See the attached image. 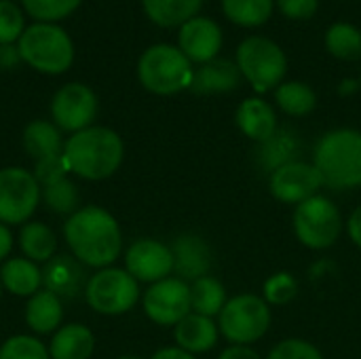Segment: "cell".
<instances>
[{
    "instance_id": "38",
    "label": "cell",
    "mask_w": 361,
    "mask_h": 359,
    "mask_svg": "<svg viewBox=\"0 0 361 359\" xmlns=\"http://www.w3.org/2000/svg\"><path fill=\"white\" fill-rule=\"evenodd\" d=\"M32 174H34L36 182H38L40 188H42V186H47V184H51V182H57V180H61V178H66L70 171H68V167H66V163H63V157H53V159L36 161Z\"/></svg>"
},
{
    "instance_id": "42",
    "label": "cell",
    "mask_w": 361,
    "mask_h": 359,
    "mask_svg": "<svg viewBox=\"0 0 361 359\" xmlns=\"http://www.w3.org/2000/svg\"><path fill=\"white\" fill-rule=\"evenodd\" d=\"M347 231H349V237H351V241L361 248V205L351 214V218H349V222H347Z\"/></svg>"
},
{
    "instance_id": "36",
    "label": "cell",
    "mask_w": 361,
    "mask_h": 359,
    "mask_svg": "<svg viewBox=\"0 0 361 359\" xmlns=\"http://www.w3.org/2000/svg\"><path fill=\"white\" fill-rule=\"evenodd\" d=\"M296 294H298V284L290 273H275L264 284L267 305H275V307L288 305L290 300H294Z\"/></svg>"
},
{
    "instance_id": "9",
    "label": "cell",
    "mask_w": 361,
    "mask_h": 359,
    "mask_svg": "<svg viewBox=\"0 0 361 359\" xmlns=\"http://www.w3.org/2000/svg\"><path fill=\"white\" fill-rule=\"evenodd\" d=\"M294 233L302 245L311 250H326L336 243L343 233V218L338 207L328 197H311L296 205Z\"/></svg>"
},
{
    "instance_id": "14",
    "label": "cell",
    "mask_w": 361,
    "mask_h": 359,
    "mask_svg": "<svg viewBox=\"0 0 361 359\" xmlns=\"http://www.w3.org/2000/svg\"><path fill=\"white\" fill-rule=\"evenodd\" d=\"M127 273L144 284H157L173 273L171 248L157 239H137L129 245L125 254Z\"/></svg>"
},
{
    "instance_id": "5",
    "label": "cell",
    "mask_w": 361,
    "mask_h": 359,
    "mask_svg": "<svg viewBox=\"0 0 361 359\" xmlns=\"http://www.w3.org/2000/svg\"><path fill=\"white\" fill-rule=\"evenodd\" d=\"M192 74L190 59L173 44H152L137 61V78L154 95H173L190 89Z\"/></svg>"
},
{
    "instance_id": "25",
    "label": "cell",
    "mask_w": 361,
    "mask_h": 359,
    "mask_svg": "<svg viewBox=\"0 0 361 359\" xmlns=\"http://www.w3.org/2000/svg\"><path fill=\"white\" fill-rule=\"evenodd\" d=\"M19 250L32 262H49L57 252V237L44 222H25L19 231Z\"/></svg>"
},
{
    "instance_id": "30",
    "label": "cell",
    "mask_w": 361,
    "mask_h": 359,
    "mask_svg": "<svg viewBox=\"0 0 361 359\" xmlns=\"http://www.w3.org/2000/svg\"><path fill=\"white\" fill-rule=\"evenodd\" d=\"M275 99H277V106L290 116H305L317 104L315 91L309 85L298 83V80L279 85L275 91Z\"/></svg>"
},
{
    "instance_id": "34",
    "label": "cell",
    "mask_w": 361,
    "mask_h": 359,
    "mask_svg": "<svg viewBox=\"0 0 361 359\" xmlns=\"http://www.w3.org/2000/svg\"><path fill=\"white\" fill-rule=\"evenodd\" d=\"M0 359H51L42 341L30 334H17L0 345Z\"/></svg>"
},
{
    "instance_id": "31",
    "label": "cell",
    "mask_w": 361,
    "mask_h": 359,
    "mask_svg": "<svg viewBox=\"0 0 361 359\" xmlns=\"http://www.w3.org/2000/svg\"><path fill=\"white\" fill-rule=\"evenodd\" d=\"M40 197L44 201V205L55 212V214H68L72 216L74 212L80 209V195L76 184L66 176L57 182H51L47 186L40 188Z\"/></svg>"
},
{
    "instance_id": "41",
    "label": "cell",
    "mask_w": 361,
    "mask_h": 359,
    "mask_svg": "<svg viewBox=\"0 0 361 359\" xmlns=\"http://www.w3.org/2000/svg\"><path fill=\"white\" fill-rule=\"evenodd\" d=\"M218 359H262L254 349L243 347V345H233L226 351H222V355Z\"/></svg>"
},
{
    "instance_id": "10",
    "label": "cell",
    "mask_w": 361,
    "mask_h": 359,
    "mask_svg": "<svg viewBox=\"0 0 361 359\" xmlns=\"http://www.w3.org/2000/svg\"><path fill=\"white\" fill-rule=\"evenodd\" d=\"M40 184L25 167L0 169V224L15 226L30 222L40 203Z\"/></svg>"
},
{
    "instance_id": "3",
    "label": "cell",
    "mask_w": 361,
    "mask_h": 359,
    "mask_svg": "<svg viewBox=\"0 0 361 359\" xmlns=\"http://www.w3.org/2000/svg\"><path fill=\"white\" fill-rule=\"evenodd\" d=\"M313 165L324 186L332 190L361 186V131L336 129L326 133L315 146Z\"/></svg>"
},
{
    "instance_id": "45",
    "label": "cell",
    "mask_w": 361,
    "mask_h": 359,
    "mask_svg": "<svg viewBox=\"0 0 361 359\" xmlns=\"http://www.w3.org/2000/svg\"><path fill=\"white\" fill-rule=\"evenodd\" d=\"M357 87H360V80H343L341 87H338V91H341V95H349V93H353Z\"/></svg>"
},
{
    "instance_id": "13",
    "label": "cell",
    "mask_w": 361,
    "mask_h": 359,
    "mask_svg": "<svg viewBox=\"0 0 361 359\" xmlns=\"http://www.w3.org/2000/svg\"><path fill=\"white\" fill-rule=\"evenodd\" d=\"M324 186L322 176L315 165L305 161H292L271 174L269 188L271 195L290 205H300L307 199L315 197L319 188Z\"/></svg>"
},
{
    "instance_id": "19",
    "label": "cell",
    "mask_w": 361,
    "mask_h": 359,
    "mask_svg": "<svg viewBox=\"0 0 361 359\" xmlns=\"http://www.w3.org/2000/svg\"><path fill=\"white\" fill-rule=\"evenodd\" d=\"M237 127L258 144L271 140L279 131L275 110L260 97H250L237 108Z\"/></svg>"
},
{
    "instance_id": "40",
    "label": "cell",
    "mask_w": 361,
    "mask_h": 359,
    "mask_svg": "<svg viewBox=\"0 0 361 359\" xmlns=\"http://www.w3.org/2000/svg\"><path fill=\"white\" fill-rule=\"evenodd\" d=\"M21 61L17 44H0V68L11 70Z\"/></svg>"
},
{
    "instance_id": "4",
    "label": "cell",
    "mask_w": 361,
    "mask_h": 359,
    "mask_svg": "<svg viewBox=\"0 0 361 359\" xmlns=\"http://www.w3.org/2000/svg\"><path fill=\"white\" fill-rule=\"evenodd\" d=\"M19 57L30 68L42 74H61L74 61V44L63 28L57 23H32L21 34Z\"/></svg>"
},
{
    "instance_id": "29",
    "label": "cell",
    "mask_w": 361,
    "mask_h": 359,
    "mask_svg": "<svg viewBox=\"0 0 361 359\" xmlns=\"http://www.w3.org/2000/svg\"><path fill=\"white\" fill-rule=\"evenodd\" d=\"M275 0H222L224 15L243 28L262 25L273 15Z\"/></svg>"
},
{
    "instance_id": "11",
    "label": "cell",
    "mask_w": 361,
    "mask_h": 359,
    "mask_svg": "<svg viewBox=\"0 0 361 359\" xmlns=\"http://www.w3.org/2000/svg\"><path fill=\"white\" fill-rule=\"evenodd\" d=\"M142 305L148 320L157 326H178L188 313H192L190 286L180 277L161 279L146 290Z\"/></svg>"
},
{
    "instance_id": "39",
    "label": "cell",
    "mask_w": 361,
    "mask_h": 359,
    "mask_svg": "<svg viewBox=\"0 0 361 359\" xmlns=\"http://www.w3.org/2000/svg\"><path fill=\"white\" fill-rule=\"evenodd\" d=\"M279 11L290 19H309L317 13V0H277Z\"/></svg>"
},
{
    "instance_id": "32",
    "label": "cell",
    "mask_w": 361,
    "mask_h": 359,
    "mask_svg": "<svg viewBox=\"0 0 361 359\" xmlns=\"http://www.w3.org/2000/svg\"><path fill=\"white\" fill-rule=\"evenodd\" d=\"M326 47L338 59H357L361 57V32L353 23H334L326 32Z\"/></svg>"
},
{
    "instance_id": "46",
    "label": "cell",
    "mask_w": 361,
    "mask_h": 359,
    "mask_svg": "<svg viewBox=\"0 0 361 359\" xmlns=\"http://www.w3.org/2000/svg\"><path fill=\"white\" fill-rule=\"evenodd\" d=\"M118 359H140V358H135V355H123V358H118Z\"/></svg>"
},
{
    "instance_id": "15",
    "label": "cell",
    "mask_w": 361,
    "mask_h": 359,
    "mask_svg": "<svg viewBox=\"0 0 361 359\" xmlns=\"http://www.w3.org/2000/svg\"><path fill=\"white\" fill-rule=\"evenodd\" d=\"M178 49L190 59V63H207L216 59L222 47V30L216 21L207 17H192L184 25H180Z\"/></svg>"
},
{
    "instance_id": "26",
    "label": "cell",
    "mask_w": 361,
    "mask_h": 359,
    "mask_svg": "<svg viewBox=\"0 0 361 359\" xmlns=\"http://www.w3.org/2000/svg\"><path fill=\"white\" fill-rule=\"evenodd\" d=\"M203 0H142V6L150 21L161 28L184 25L197 17Z\"/></svg>"
},
{
    "instance_id": "24",
    "label": "cell",
    "mask_w": 361,
    "mask_h": 359,
    "mask_svg": "<svg viewBox=\"0 0 361 359\" xmlns=\"http://www.w3.org/2000/svg\"><path fill=\"white\" fill-rule=\"evenodd\" d=\"M63 146L61 129L51 121H32L23 129V148L34 161L61 157Z\"/></svg>"
},
{
    "instance_id": "33",
    "label": "cell",
    "mask_w": 361,
    "mask_h": 359,
    "mask_svg": "<svg viewBox=\"0 0 361 359\" xmlns=\"http://www.w3.org/2000/svg\"><path fill=\"white\" fill-rule=\"evenodd\" d=\"M82 0H21L25 13L40 23H55L72 15Z\"/></svg>"
},
{
    "instance_id": "6",
    "label": "cell",
    "mask_w": 361,
    "mask_h": 359,
    "mask_svg": "<svg viewBox=\"0 0 361 359\" xmlns=\"http://www.w3.org/2000/svg\"><path fill=\"white\" fill-rule=\"evenodd\" d=\"M237 66L241 76L258 93L279 87L288 72L286 53L277 42L264 36H250L237 47Z\"/></svg>"
},
{
    "instance_id": "35",
    "label": "cell",
    "mask_w": 361,
    "mask_h": 359,
    "mask_svg": "<svg viewBox=\"0 0 361 359\" xmlns=\"http://www.w3.org/2000/svg\"><path fill=\"white\" fill-rule=\"evenodd\" d=\"M25 32V21L21 8L13 0H0V44L19 42Z\"/></svg>"
},
{
    "instance_id": "17",
    "label": "cell",
    "mask_w": 361,
    "mask_h": 359,
    "mask_svg": "<svg viewBox=\"0 0 361 359\" xmlns=\"http://www.w3.org/2000/svg\"><path fill=\"white\" fill-rule=\"evenodd\" d=\"M173 271L184 281L207 277L212 269V250L199 235H180L171 243Z\"/></svg>"
},
{
    "instance_id": "28",
    "label": "cell",
    "mask_w": 361,
    "mask_h": 359,
    "mask_svg": "<svg viewBox=\"0 0 361 359\" xmlns=\"http://www.w3.org/2000/svg\"><path fill=\"white\" fill-rule=\"evenodd\" d=\"M190 305L192 313L214 317L220 315L226 305V290L216 277H201L190 286Z\"/></svg>"
},
{
    "instance_id": "20",
    "label": "cell",
    "mask_w": 361,
    "mask_h": 359,
    "mask_svg": "<svg viewBox=\"0 0 361 359\" xmlns=\"http://www.w3.org/2000/svg\"><path fill=\"white\" fill-rule=\"evenodd\" d=\"M63 322V300L49 290L30 296L25 305V324L34 334H55Z\"/></svg>"
},
{
    "instance_id": "47",
    "label": "cell",
    "mask_w": 361,
    "mask_h": 359,
    "mask_svg": "<svg viewBox=\"0 0 361 359\" xmlns=\"http://www.w3.org/2000/svg\"><path fill=\"white\" fill-rule=\"evenodd\" d=\"M0 296H2V284H0Z\"/></svg>"
},
{
    "instance_id": "21",
    "label": "cell",
    "mask_w": 361,
    "mask_h": 359,
    "mask_svg": "<svg viewBox=\"0 0 361 359\" xmlns=\"http://www.w3.org/2000/svg\"><path fill=\"white\" fill-rule=\"evenodd\" d=\"M218 326L212 322V317L199 315V313H188L173 330L176 343L180 349L188 353H205L216 347L218 343Z\"/></svg>"
},
{
    "instance_id": "7",
    "label": "cell",
    "mask_w": 361,
    "mask_h": 359,
    "mask_svg": "<svg viewBox=\"0 0 361 359\" xmlns=\"http://www.w3.org/2000/svg\"><path fill=\"white\" fill-rule=\"evenodd\" d=\"M218 330L233 345H252L260 341L271 326V307L256 294H241L226 300L218 315Z\"/></svg>"
},
{
    "instance_id": "22",
    "label": "cell",
    "mask_w": 361,
    "mask_h": 359,
    "mask_svg": "<svg viewBox=\"0 0 361 359\" xmlns=\"http://www.w3.org/2000/svg\"><path fill=\"white\" fill-rule=\"evenodd\" d=\"M93 351H95V336L82 324L61 326L49 343L51 359H91Z\"/></svg>"
},
{
    "instance_id": "27",
    "label": "cell",
    "mask_w": 361,
    "mask_h": 359,
    "mask_svg": "<svg viewBox=\"0 0 361 359\" xmlns=\"http://www.w3.org/2000/svg\"><path fill=\"white\" fill-rule=\"evenodd\" d=\"M296 152H298V140H296V135L290 133V131H281V129H279L271 140L262 142L260 148L256 150L258 163H260L267 171H271V174H273L275 169H279V167H283V165L296 161V159H294Z\"/></svg>"
},
{
    "instance_id": "43",
    "label": "cell",
    "mask_w": 361,
    "mask_h": 359,
    "mask_svg": "<svg viewBox=\"0 0 361 359\" xmlns=\"http://www.w3.org/2000/svg\"><path fill=\"white\" fill-rule=\"evenodd\" d=\"M13 250V233L6 224H0V262L8 260Z\"/></svg>"
},
{
    "instance_id": "23",
    "label": "cell",
    "mask_w": 361,
    "mask_h": 359,
    "mask_svg": "<svg viewBox=\"0 0 361 359\" xmlns=\"http://www.w3.org/2000/svg\"><path fill=\"white\" fill-rule=\"evenodd\" d=\"M0 284L2 290L15 294V296H34L40 292L42 286V269H38L36 262L17 256L8 258L0 267Z\"/></svg>"
},
{
    "instance_id": "12",
    "label": "cell",
    "mask_w": 361,
    "mask_h": 359,
    "mask_svg": "<svg viewBox=\"0 0 361 359\" xmlns=\"http://www.w3.org/2000/svg\"><path fill=\"white\" fill-rule=\"evenodd\" d=\"M97 116V95L82 83L63 85L51 99L53 123L68 133H78L93 125Z\"/></svg>"
},
{
    "instance_id": "8",
    "label": "cell",
    "mask_w": 361,
    "mask_h": 359,
    "mask_svg": "<svg viewBox=\"0 0 361 359\" xmlns=\"http://www.w3.org/2000/svg\"><path fill=\"white\" fill-rule=\"evenodd\" d=\"M85 300L95 313L123 315L140 300V281L133 279L127 269H99L87 281Z\"/></svg>"
},
{
    "instance_id": "18",
    "label": "cell",
    "mask_w": 361,
    "mask_h": 359,
    "mask_svg": "<svg viewBox=\"0 0 361 359\" xmlns=\"http://www.w3.org/2000/svg\"><path fill=\"white\" fill-rule=\"evenodd\" d=\"M241 70L237 61L228 59H212L203 63L195 74L190 89L199 95H212V93H226L239 87L241 83Z\"/></svg>"
},
{
    "instance_id": "1",
    "label": "cell",
    "mask_w": 361,
    "mask_h": 359,
    "mask_svg": "<svg viewBox=\"0 0 361 359\" xmlns=\"http://www.w3.org/2000/svg\"><path fill=\"white\" fill-rule=\"evenodd\" d=\"M63 237L70 254L80 264L97 271L112 267L123 250V235L116 218L99 205H85L68 216Z\"/></svg>"
},
{
    "instance_id": "37",
    "label": "cell",
    "mask_w": 361,
    "mask_h": 359,
    "mask_svg": "<svg viewBox=\"0 0 361 359\" xmlns=\"http://www.w3.org/2000/svg\"><path fill=\"white\" fill-rule=\"evenodd\" d=\"M267 359H324V355L302 339H288L281 341Z\"/></svg>"
},
{
    "instance_id": "2",
    "label": "cell",
    "mask_w": 361,
    "mask_h": 359,
    "mask_svg": "<svg viewBox=\"0 0 361 359\" xmlns=\"http://www.w3.org/2000/svg\"><path fill=\"white\" fill-rule=\"evenodd\" d=\"M61 157L70 174L97 182L116 174L125 157V144L114 129L91 125L66 140Z\"/></svg>"
},
{
    "instance_id": "44",
    "label": "cell",
    "mask_w": 361,
    "mask_h": 359,
    "mask_svg": "<svg viewBox=\"0 0 361 359\" xmlns=\"http://www.w3.org/2000/svg\"><path fill=\"white\" fill-rule=\"evenodd\" d=\"M150 359H197L192 353L180 349V347H165L161 351H157Z\"/></svg>"
},
{
    "instance_id": "16",
    "label": "cell",
    "mask_w": 361,
    "mask_h": 359,
    "mask_svg": "<svg viewBox=\"0 0 361 359\" xmlns=\"http://www.w3.org/2000/svg\"><path fill=\"white\" fill-rule=\"evenodd\" d=\"M85 264H80L72 254H59L53 256L47 267L42 269V286L44 290L53 292L61 300H72L80 294H85L87 281L85 279Z\"/></svg>"
}]
</instances>
